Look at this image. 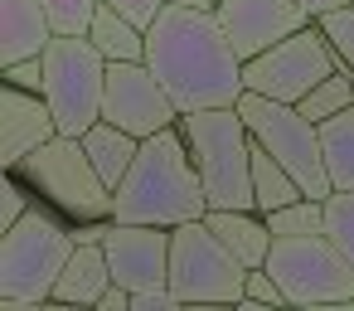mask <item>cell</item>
<instances>
[{"mask_svg":"<svg viewBox=\"0 0 354 311\" xmlns=\"http://www.w3.org/2000/svg\"><path fill=\"white\" fill-rule=\"evenodd\" d=\"M146 64L175 98L180 117L199 107H238L248 93L243 59L218 20V10L204 6H160V15L146 30Z\"/></svg>","mask_w":354,"mask_h":311,"instance_id":"cell-1","label":"cell"},{"mask_svg":"<svg viewBox=\"0 0 354 311\" xmlns=\"http://www.w3.org/2000/svg\"><path fill=\"white\" fill-rule=\"evenodd\" d=\"M204 214H209V195H204V180H199V166H194V151L180 122L160 127L156 136H141V151L112 195V219L175 229Z\"/></svg>","mask_w":354,"mask_h":311,"instance_id":"cell-2","label":"cell"},{"mask_svg":"<svg viewBox=\"0 0 354 311\" xmlns=\"http://www.w3.org/2000/svg\"><path fill=\"white\" fill-rule=\"evenodd\" d=\"M78 238L49 209H30L0 233V311H39L54 301V282L73 258Z\"/></svg>","mask_w":354,"mask_h":311,"instance_id":"cell-3","label":"cell"},{"mask_svg":"<svg viewBox=\"0 0 354 311\" xmlns=\"http://www.w3.org/2000/svg\"><path fill=\"white\" fill-rule=\"evenodd\" d=\"M180 132L194 151L209 209H257L252 195V132L238 107H199L180 117Z\"/></svg>","mask_w":354,"mask_h":311,"instance_id":"cell-4","label":"cell"},{"mask_svg":"<svg viewBox=\"0 0 354 311\" xmlns=\"http://www.w3.org/2000/svg\"><path fill=\"white\" fill-rule=\"evenodd\" d=\"M30 190H39L54 209H64L73 224L83 219H112V185L97 175L83 136H49L35 146L20 166H10Z\"/></svg>","mask_w":354,"mask_h":311,"instance_id":"cell-5","label":"cell"},{"mask_svg":"<svg viewBox=\"0 0 354 311\" xmlns=\"http://www.w3.org/2000/svg\"><path fill=\"white\" fill-rule=\"evenodd\" d=\"M243 282L248 267L209 229V219H189L170 229V287L180 306H238Z\"/></svg>","mask_w":354,"mask_h":311,"instance_id":"cell-6","label":"cell"},{"mask_svg":"<svg viewBox=\"0 0 354 311\" xmlns=\"http://www.w3.org/2000/svg\"><path fill=\"white\" fill-rule=\"evenodd\" d=\"M44 98L64 136H83L102 122L107 98V59L88 35H54L44 49Z\"/></svg>","mask_w":354,"mask_h":311,"instance_id":"cell-7","label":"cell"},{"mask_svg":"<svg viewBox=\"0 0 354 311\" xmlns=\"http://www.w3.org/2000/svg\"><path fill=\"white\" fill-rule=\"evenodd\" d=\"M238 112L248 122V132L301 180L306 195L325 199L335 185H330V170H325V151H320V122H310L296 103H277L267 93H243L238 98Z\"/></svg>","mask_w":354,"mask_h":311,"instance_id":"cell-8","label":"cell"},{"mask_svg":"<svg viewBox=\"0 0 354 311\" xmlns=\"http://www.w3.org/2000/svg\"><path fill=\"white\" fill-rule=\"evenodd\" d=\"M267 272L281 282L286 306H354V267L330 243V233L277 238Z\"/></svg>","mask_w":354,"mask_h":311,"instance_id":"cell-9","label":"cell"},{"mask_svg":"<svg viewBox=\"0 0 354 311\" xmlns=\"http://www.w3.org/2000/svg\"><path fill=\"white\" fill-rule=\"evenodd\" d=\"M335 69H344V59L335 54L330 35L320 30V20H310L306 30L286 35L281 44L262 49L257 59L243 64V83L252 93H267L277 103H301L320 78H330Z\"/></svg>","mask_w":354,"mask_h":311,"instance_id":"cell-10","label":"cell"},{"mask_svg":"<svg viewBox=\"0 0 354 311\" xmlns=\"http://www.w3.org/2000/svg\"><path fill=\"white\" fill-rule=\"evenodd\" d=\"M102 117L117 122L131 136H156L160 127L180 122V107H175V98L165 93V83L156 78V69L146 59H122V64H107Z\"/></svg>","mask_w":354,"mask_h":311,"instance_id":"cell-11","label":"cell"},{"mask_svg":"<svg viewBox=\"0 0 354 311\" xmlns=\"http://www.w3.org/2000/svg\"><path fill=\"white\" fill-rule=\"evenodd\" d=\"M214 10H218V20H223V30H228L243 64L315 20L301 0H218Z\"/></svg>","mask_w":354,"mask_h":311,"instance_id":"cell-12","label":"cell"},{"mask_svg":"<svg viewBox=\"0 0 354 311\" xmlns=\"http://www.w3.org/2000/svg\"><path fill=\"white\" fill-rule=\"evenodd\" d=\"M102 248H107V263H112V282H122L131 292H146V287H165L170 282V229L112 219Z\"/></svg>","mask_w":354,"mask_h":311,"instance_id":"cell-13","label":"cell"},{"mask_svg":"<svg viewBox=\"0 0 354 311\" xmlns=\"http://www.w3.org/2000/svg\"><path fill=\"white\" fill-rule=\"evenodd\" d=\"M59 136L54 107L44 93H25L15 83H0V166H20L35 146Z\"/></svg>","mask_w":354,"mask_h":311,"instance_id":"cell-14","label":"cell"},{"mask_svg":"<svg viewBox=\"0 0 354 311\" xmlns=\"http://www.w3.org/2000/svg\"><path fill=\"white\" fill-rule=\"evenodd\" d=\"M54 39V25L44 15V0H0V69L39 59Z\"/></svg>","mask_w":354,"mask_h":311,"instance_id":"cell-15","label":"cell"},{"mask_svg":"<svg viewBox=\"0 0 354 311\" xmlns=\"http://www.w3.org/2000/svg\"><path fill=\"white\" fill-rule=\"evenodd\" d=\"M107 287H112L107 248H102V243H78L73 258L64 263L59 282H54V301H59V306H97Z\"/></svg>","mask_w":354,"mask_h":311,"instance_id":"cell-16","label":"cell"},{"mask_svg":"<svg viewBox=\"0 0 354 311\" xmlns=\"http://www.w3.org/2000/svg\"><path fill=\"white\" fill-rule=\"evenodd\" d=\"M204 219H209V229L238 253L243 267H267V253H272L277 233H272V224H267L262 209H209Z\"/></svg>","mask_w":354,"mask_h":311,"instance_id":"cell-17","label":"cell"},{"mask_svg":"<svg viewBox=\"0 0 354 311\" xmlns=\"http://www.w3.org/2000/svg\"><path fill=\"white\" fill-rule=\"evenodd\" d=\"M83 146H88V156H93V166H97V175L112 185V195H117V185L127 180V170H131V161H136V151H141V136H131V132H122L117 122H93L88 132H83Z\"/></svg>","mask_w":354,"mask_h":311,"instance_id":"cell-18","label":"cell"},{"mask_svg":"<svg viewBox=\"0 0 354 311\" xmlns=\"http://www.w3.org/2000/svg\"><path fill=\"white\" fill-rule=\"evenodd\" d=\"M88 39L102 49V59L107 64H122V59H146V30L136 25V20H127L117 6H97V15H93V25H88Z\"/></svg>","mask_w":354,"mask_h":311,"instance_id":"cell-19","label":"cell"},{"mask_svg":"<svg viewBox=\"0 0 354 311\" xmlns=\"http://www.w3.org/2000/svg\"><path fill=\"white\" fill-rule=\"evenodd\" d=\"M252 195H257V209L262 214H272V209H281V204H291V199H301L306 190H301V180L252 136Z\"/></svg>","mask_w":354,"mask_h":311,"instance_id":"cell-20","label":"cell"},{"mask_svg":"<svg viewBox=\"0 0 354 311\" xmlns=\"http://www.w3.org/2000/svg\"><path fill=\"white\" fill-rule=\"evenodd\" d=\"M320 151L335 190H354V103L320 122Z\"/></svg>","mask_w":354,"mask_h":311,"instance_id":"cell-21","label":"cell"},{"mask_svg":"<svg viewBox=\"0 0 354 311\" xmlns=\"http://www.w3.org/2000/svg\"><path fill=\"white\" fill-rule=\"evenodd\" d=\"M349 103H354V73H349V69H335V73H330V78H320V83L296 103V107H301L310 122H325V117L344 112Z\"/></svg>","mask_w":354,"mask_h":311,"instance_id":"cell-22","label":"cell"},{"mask_svg":"<svg viewBox=\"0 0 354 311\" xmlns=\"http://www.w3.org/2000/svg\"><path fill=\"white\" fill-rule=\"evenodd\" d=\"M267 224H272V233H277V238H296V233H325V199L301 195V199H291V204L272 209V214H267Z\"/></svg>","mask_w":354,"mask_h":311,"instance_id":"cell-23","label":"cell"},{"mask_svg":"<svg viewBox=\"0 0 354 311\" xmlns=\"http://www.w3.org/2000/svg\"><path fill=\"white\" fill-rule=\"evenodd\" d=\"M325 233L354 267V190H330L325 195Z\"/></svg>","mask_w":354,"mask_h":311,"instance_id":"cell-24","label":"cell"},{"mask_svg":"<svg viewBox=\"0 0 354 311\" xmlns=\"http://www.w3.org/2000/svg\"><path fill=\"white\" fill-rule=\"evenodd\" d=\"M97 6L102 0H44V15H49L54 35H88Z\"/></svg>","mask_w":354,"mask_h":311,"instance_id":"cell-25","label":"cell"},{"mask_svg":"<svg viewBox=\"0 0 354 311\" xmlns=\"http://www.w3.org/2000/svg\"><path fill=\"white\" fill-rule=\"evenodd\" d=\"M320 30L330 35L335 54H339L344 69L354 73V6H339V10H330V15H320Z\"/></svg>","mask_w":354,"mask_h":311,"instance_id":"cell-26","label":"cell"},{"mask_svg":"<svg viewBox=\"0 0 354 311\" xmlns=\"http://www.w3.org/2000/svg\"><path fill=\"white\" fill-rule=\"evenodd\" d=\"M238 306H286V292H281V282L267 267H248V282H243V301Z\"/></svg>","mask_w":354,"mask_h":311,"instance_id":"cell-27","label":"cell"},{"mask_svg":"<svg viewBox=\"0 0 354 311\" xmlns=\"http://www.w3.org/2000/svg\"><path fill=\"white\" fill-rule=\"evenodd\" d=\"M30 209H35V204H30V195H25V180L10 170V175H6V185H0V233L15 229Z\"/></svg>","mask_w":354,"mask_h":311,"instance_id":"cell-28","label":"cell"},{"mask_svg":"<svg viewBox=\"0 0 354 311\" xmlns=\"http://www.w3.org/2000/svg\"><path fill=\"white\" fill-rule=\"evenodd\" d=\"M0 83H15V88H25V93H44V54H39V59L6 64V69H0Z\"/></svg>","mask_w":354,"mask_h":311,"instance_id":"cell-29","label":"cell"},{"mask_svg":"<svg viewBox=\"0 0 354 311\" xmlns=\"http://www.w3.org/2000/svg\"><path fill=\"white\" fill-rule=\"evenodd\" d=\"M107 6H117L127 20H136L141 30H151V20L160 15V6H165V0H107Z\"/></svg>","mask_w":354,"mask_h":311,"instance_id":"cell-30","label":"cell"},{"mask_svg":"<svg viewBox=\"0 0 354 311\" xmlns=\"http://www.w3.org/2000/svg\"><path fill=\"white\" fill-rule=\"evenodd\" d=\"M97 311H131V287H122V282H112V287L102 292V301H97Z\"/></svg>","mask_w":354,"mask_h":311,"instance_id":"cell-31","label":"cell"},{"mask_svg":"<svg viewBox=\"0 0 354 311\" xmlns=\"http://www.w3.org/2000/svg\"><path fill=\"white\" fill-rule=\"evenodd\" d=\"M301 6L320 20V15H330V10H339V6H354V0H301Z\"/></svg>","mask_w":354,"mask_h":311,"instance_id":"cell-32","label":"cell"},{"mask_svg":"<svg viewBox=\"0 0 354 311\" xmlns=\"http://www.w3.org/2000/svg\"><path fill=\"white\" fill-rule=\"evenodd\" d=\"M170 6H204V10H214V0H170Z\"/></svg>","mask_w":354,"mask_h":311,"instance_id":"cell-33","label":"cell"},{"mask_svg":"<svg viewBox=\"0 0 354 311\" xmlns=\"http://www.w3.org/2000/svg\"><path fill=\"white\" fill-rule=\"evenodd\" d=\"M214 6H218V0H214Z\"/></svg>","mask_w":354,"mask_h":311,"instance_id":"cell-34","label":"cell"}]
</instances>
